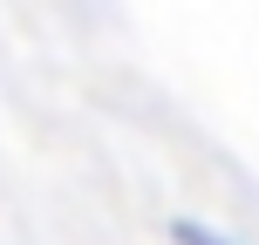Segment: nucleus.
<instances>
[{"label":"nucleus","mask_w":259,"mask_h":245,"mask_svg":"<svg viewBox=\"0 0 259 245\" xmlns=\"http://www.w3.org/2000/svg\"><path fill=\"white\" fill-rule=\"evenodd\" d=\"M170 245H246V238L211 232V225H198V218H178V225H170Z\"/></svg>","instance_id":"nucleus-1"}]
</instances>
